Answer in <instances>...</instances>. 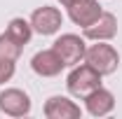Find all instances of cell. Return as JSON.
<instances>
[{"label":"cell","instance_id":"obj_13","mask_svg":"<svg viewBox=\"0 0 122 119\" xmlns=\"http://www.w3.org/2000/svg\"><path fill=\"white\" fill-rule=\"evenodd\" d=\"M14 77V61H0V84Z\"/></svg>","mask_w":122,"mask_h":119},{"label":"cell","instance_id":"obj_2","mask_svg":"<svg viewBox=\"0 0 122 119\" xmlns=\"http://www.w3.org/2000/svg\"><path fill=\"white\" fill-rule=\"evenodd\" d=\"M101 77L103 75H99L94 68H89L87 63L85 65H73V70L68 75V79H66V87L68 91L75 96V98H85L87 93H92L94 89H99L101 87Z\"/></svg>","mask_w":122,"mask_h":119},{"label":"cell","instance_id":"obj_8","mask_svg":"<svg viewBox=\"0 0 122 119\" xmlns=\"http://www.w3.org/2000/svg\"><path fill=\"white\" fill-rule=\"evenodd\" d=\"M82 114L80 105H75L66 96H52L45 103V117L47 119H77Z\"/></svg>","mask_w":122,"mask_h":119},{"label":"cell","instance_id":"obj_5","mask_svg":"<svg viewBox=\"0 0 122 119\" xmlns=\"http://www.w3.org/2000/svg\"><path fill=\"white\" fill-rule=\"evenodd\" d=\"M0 112L10 117H26L30 112V98L21 89H5L0 91Z\"/></svg>","mask_w":122,"mask_h":119},{"label":"cell","instance_id":"obj_3","mask_svg":"<svg viewBox=\"0 0 122 119\" xmlns=\"http://www.w3.org/2000/svg\"><path fill=\"white\" fill-rule=\"evenodd\" d=\"M52 49L59 54V59L63 61V65L73 68V65H77L80 61H85L87 45H85V40H82L80 35H75V33H66V35H61V37L54 40Z\"/></svg>","mask_w":122,"mask_h":119},{"label":"cell","instance_id":"obj_14","mask_svg":"<svg viewBox=\"0 0 122 119\" xmlns=\"http://www.w3.org/2000/svg\"><path fill=\"white\" fill-rule=\"evenodd\" d=\"M61 5H63V7H68V5H71V2H75V0H59Z\"/></svg>","mask_w":122,"mask_h":119},{"label":"cell","instance_id":"obj_4","mask_svg":"<svg viewBox=\"0 0 122 119\" xmlns=\"http://www.w3.org/2000/svg\"><path fill=\"white\" fill-rule=\"evenodd\" d=\"M63 23V16L56 7H49V5H42L38 7L33 14H30V28L40 35H54L56 30L61 28Z\"/></svg>","mask_w":122,"mask_h":119},{"label":"cell","instance_id":"obj_9","mask_svg":"<svg viewBox=\"0 0 122 119\" xmlns=\"http://www.w3.org/2000/svg\"><path fill=\"white\" fill-rule=\"evenodd\" d=\"M82 101H85L87 112H89L92 117H106L108 112H113V107H115V96L108 89H103V87H99V89H94L92 93H87Z\"/></svg>","mask_w":122,"mask_h":119},{"label":"cell","instance_id":"obj_11","mask_svg":"<svg viewBox=\"0 0 122 119\" xmlns=\"http://www.w3.org/2000/svg\"><path fill=\"white\" fill-rule=\"evenodd\" d=\"M12 40H16L21 47H26L30 42V35H33V28H30V21L26 19H12L7 23V30H5Z\"/></svg>","mask_w":122,"mask_h":119},{"label":"cell","instance_id":"obj_12","mask_svg":"<svg viewBox=\"0 0 122 119\" xmlns=\"http://www.w3.org/2000/svg\"><path fill=\"white\" fill-rule=\"evenodd\" d=\"M21 49L24 47L19 45L16 40H12L7 33L0 35V61H14L16 63V59L21 56Z\"/></svg>","mask_w":122,"mask_h":119},{"label":"cell","instance_id":"obj_1","mask_svg":"<svg viewBox=\"0 0 122 119\" xmlns=\"http://www.w3.org/2000/svg\"><path fill=\"white\" fill-rule=\"evenodd\" d=\"M85 63L99 75H113L120 65V54L113 45H108V40H96V45L87 47Z\"/></svg>","mask_w":122,"mask_h":119},{"label":"cell","instance_id":"obj_7","mask_svg":"<svg viewBox=\"0 0 122 119\" xmlns=\"http://www.w3.org/2000/svg\"><path fill=\"white\" fill-rule=\"evenodd\" d=\"M30 68H33V73L40 75V77H56L66 65H63V61L59 59V54L54 49H45V51H38L33 56Z\"/></svg>","mask_w":122,"mask_h":119},{"label":"cell","instance_id":"obj_10","mask_svg":"<svg viewBox=\"0 0 122 119\" xmlns=\"http://www.w3.org/2000/svg\"><path fill=\"white\" fill-rule=\"evenodd\" d=\"M115 33H117V19H115V14L101 12V16L85 28V37L94 40V42L96 40H113Z\"/></svg>","mask_w":122,"mask_h":119},{"label":"cell","instance_id":"obj_6","mask_svg":"<svg viewBox=\"0 0 122 119\" xmlns=\"http://www.w3.org/2000/svg\"><path fill=\"white\" fill-rule=\"evenodd\" d=\"M101 5H99V0H75V2H71L68 5V16H71V21L75 23V26H82V28H87L89 23H94L99 16H101Z\"/></svg>","mask_w":122,"mask_h":119}]
</instances>
